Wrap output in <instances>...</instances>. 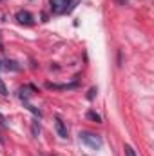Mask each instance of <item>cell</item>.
I'll return each instance as SVG.
<instances>
[{
    "label": "cell",
    "instance_id": "1",
    "mask_svg": "<svg viewBox=\"0 0 154 156\" xmlns=\"http://www.w3.org/2000/svg\"><path fill=\"white\" fill-rule=\"evenodd\" d=\"M78 2L80 0H49V7L54 15H65L76 7Z\"/></svg>",
    "mask_w": 154,
    "mask_h": 156
},
{
    "label": "cell",
    "instance_id": "2",
    "mask_svg": "<svg viewBox=\"0 0 154 156\" xmlns=\"http://www.w3.org/2000/svg\"><path fill=\"white\" fill-rule=\"evenodd\" d=\"M80 142L82 144H85L87 147H91V149H100L102 147V138L98 136V134H94V133H89V131H80Z\"/></svg>",
    "mask_w": 154,
    "mask_h": 156
},
{
    "label": "cell",
    "instance_id": "3",
    "mask_svg": "<svg viewBox=\"0 0 154 156\" xmlns=\"http://www.w3.org/2000/svg\"><path fill=\"white\" fill-rule=\"evenodd\" d=\"M35 93H37V87H35V85H24V87L18 89V98H20L22 102H29V98H31Z\"/></svg>",
    "mask_w": 154,
    "mask_h": 156
},
{
    "label": "cell",
    "instance_id": "4",
    "mask_svg": "<svg viewBox=\"0 0 154 156\" xmlns=\"http://www.w3.org/2000/svg\"><path fill=\"white\" fill-rule=\"evenodd\" d=\"M16 20H18L22 26H31V24H33V15H31L29 11H24V9H22V11L16 13Z\"/></svg>",
    "mask_w": 154,
    "mask_h": 156
},
{
    "label": "cell",
    "instance_id": "5",
    "mask_svg": "<svg viewBox=\"0 0 154 156\" xmlns=\"http://www.w3.org/2000/svg\"><path fill=\"white\" fill-rule=\"evenodd\" d=\"M45 87L47 89H76L78 82H73V83H51V82H47Z\"/></svg>",
    "mask_w": 154,
    "mask_h": 156
},
{
    "label": "cell",
    "instance_id": "6",
    "mask_svg": "<svg viewBox=\"0 0 154 156\" xmlns=\"http://www.w3.org/2000/svg\"><path fill=\"white\" fill-rule=\"evenodd\" d=\"M54 127H56V133H58L60 138H67V127H65V123H64L60 118L54 120Z\"/></svg>",
    "mask_w": 154,
    "mask_h": 156
},
{
    "label": "cell",
    "instance_id": "7",
    "mask_svg": "<svg viewBox=\"0 0 154 156\" xmlns=\"http://www.w3.org/2000/svg\"><path fill=\"white\" fill-rule=\"evenodd\" d=\"M4 64H5V66H2V67L7 69V71H9V69H11V71H18V69H20V66H18L16 62H13V60H5Z\"/></svg>",
    "mask_w": 154,
    "mask_h": 156
},
{
    "label": "cell",
    "instance_id": "8",
    "mask_svg": "<svg viewBox=\"0 0 154 156\" xmlns=\"http://www.w3.org/2000/svg\"><path fill=\"white\" fill-rule=\"evenodd\" d=\"M85 116L89 118V120H93L94 123H102V116H100L96 111H87V115H85Z\"/></svg>",
    "mask_w": 154,
    "mask_h": 156
},
{
    "label": "cell",
    "instance_id": "9",
    "mask_svg": "<svg viewBox=\"0 0 154 156\" xmlns=\"http://www.w3.org/2000/svg\"><path fill=\"white\" fill-rule=\"evenodd\" d=\"M123 151H125V156H136L134 149H132L131 145H125V147H123Z\"/></svg>",
    "mask_w": 154,
    "mask_h": 156
},
{
    "label": "cell",
    "instance_id": "10",
    "mask_svg": "<svg viewBox=\"0 0 154 156\" xmlns=\"http://www.w3.org/2000/svg\"><path fill=\"white\" fill-rule=\"evenodd\" d=\"M0 94H2V96H7V94H9V93H7V87H5V83H4L2 80H0Z\"/></svg>",
    "mask_w": 154,
    "mask_h": 156
},
{
    "label": "cell",
    "instance_id": "11",
    "mask_svg": "<svg viewBox=\"0 0 154 156\" xmlns=\"http://www.w3.org/2000/svg\"><path fill=\"white\" fill-rule=\"evenodd\" d=\"M38 133H40L38 123H37V122H33V134H35V136H38Z\"/></svg>",
    "mask_w": 154,
    "mask_h": 156
},
{
    "label": "cell",
    "instance_id": "12",
    "mask_svg": "<svg viewBox=\"0 0 154 156\" xmlns=\"http://www.w3.org/2000/svg\"><path fill=\"white\" fill-rule=\"evenodd\" d=\"M96 93H98V91H96V87H93V89H91V91H89V94H87V98H89V100H93V98H94V94H96Z\"/></svg>",
    "mask_w": 154,
    "mask_h": 156
},
{
    "label": "cell",
    "instance_id": "13",
    "mask_svg": "<svg viewBox=\"0 0 154 156\" xmlns=\"http://www.w3.org/2000/svg\"><path fill=\"white\" fill-rule=\"evenodd\" d=\"M116 4H118V5H127V2H129V0H114Z\"/></svg>",
    "mask_w": 154,
    "mask_h": 156
},
{
    "label": "cell",
    "instance_id": "14",
    "mask_svg": "<svg viewBox=\"0 0 154 156\" xmlns=\"http://www.w3.org/2000/svg\"><path fill=\"white\" fill-rule=\"evenodd\" d=\"M0 69H2V64H0Z\"/></svg>",
    "mask_w": 154,
    "mask_h": 156
}]
</instances>
